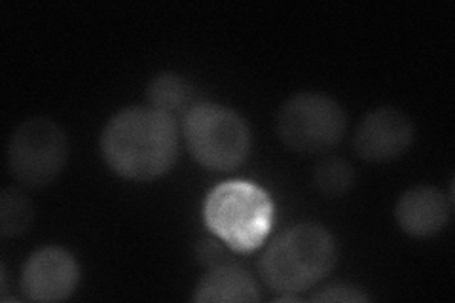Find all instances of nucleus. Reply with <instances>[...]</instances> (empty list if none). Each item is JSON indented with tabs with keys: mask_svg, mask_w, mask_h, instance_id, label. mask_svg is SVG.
Here are the masks:
<instances>
[{
	"mask_svg": "<svg viewBox=\"0 0 455 303\" xmlns=\"http://www.w3.org/2000/svg\"><path fill=\"white\" fill-rule=\"evenodd\" d=\"M101 154L110 171L122 179H160L179 157L177 120L150 107L124 108L103 129Z\"/></svg>",
	"mask_w": 455,
	"mask_h": 303,
	"instance_id": "nucleus-1",
	"label": "nucleus"
},
{
	"mask_svg": "<svg viewBox=\"0 0 455 303\" xmlns=\"http://www.w3.org/2000/svg\"><path fill=\"white\" fill-rule=\"evenodd\" d=\"M336 264V241L321 224H298L277 235L260 259L264 283L279 294H300Z\"/></svg>",
	"mask_w": 455,
	"mask_h": 303,
	"instance_id": "nucleus-2",
	"label": "nucleus"
},
{
	"mask_svg": "<svg viewBox=\"0 0 455 303\" xmlns=\"http://www.w3.org/2000/svg\"><path fill=\"white\" fill-rule=\"evenodd\" d=\"M205 224L228 249L251 252L259 249L274 224V203L252 182H224L205 201Z\"/></svg>",
	"mask_w": 455,
	"mask_h": 303,
	"instance_id": "nucleus-3",
	"label": "nucleus"
},
{
	"mask_svg": "<svg viewBox=\"0 0 455 303\" xmlns=\"http://www.w3.org/2000/svg\"><path fill=\"white\" fill-rule=\"evenodd\" d=\"M182 137L199 165L219 172L243 165L252 144L247 122L217 103H197L182 120Z\"/></svg>",
	"mask_w": 455,
	"mask_h": 303,
	"instance_id": "nucleus-4",
	"label": "nucleus"
},
{
	"mask_svg": "<svg viewBox=\"0 0 455 303\" xmlns=\"http://www.w3.org/2000/svg\"><path fill=\"white\" fill-rule=\"evenodd\" d=\"M277 135L292 152L329 154L346 137L347 116L338 100L323 93H296L277 112Z\"/></svg>",
	"mask_w": 455,
	"mask_h": 303,
	"instance_id": "nucleus-5",
	"label": "nucleus"
},
{
	"mask_svg": "<svg viewBox=\"0 0 455 303\" xmlns=\"http://www.w3.org/2000/svg\"><path fill=\"white\" fill-rule=\"evenodd\" d=\"M67 157V135L50 118L25 120L8 140L10 175L25 187L50 186L63 172Z\"/></svg>",
	"mask_w": 455,
	"mask_h": 303,
	"instance_id": "nucleus-6",
	"label": "nucleus"
},
{
	"mask_svg": "<svg viewBox=\"0 0 455 303\" xmlns=\"http://www.w3.org/2000/svg\"><path fill=\"white\" fill-rule=\"evenodd\" d=\"M414 142V124L403 110H370L355 129L353 150L368 163H389L404 155Z\"/></svg>",
	"mask_w": 455,
	"mask_h": 303,
	"instance_id": "nucleus-7",
	"label": "nucleus"
},
{
	"mask_svg": "<svg viewBox=\"0 0 455 303\" xmlns=\"http://www.w3.org/2000/svg\"><path fill=\"white\" fill-rule=\"evenodd\" d=\"M80 281L78 259L61 247H44L28 256L21 271V292L31 301H63Z\"/></svg>",
	"mask_w": 455,
	"mask_h": 303,
	"instance_id": "nucleus-8",
	"label": "nucleus"
},
{
	"mask_svg": "<svg viewBox=\"0 0 455 303\" xmlns=\"http://www.w3.org/2000/svg\"><path fill=\"white\" fill-rule=\"evenodd\" d=\"M451 197L435 186H414L398 197L395 219L410 237H433L443 232L451 216Z\"/></svg>",
	"mask_w": 455,
	"mask_h": 303,
	"instance_id": "nucleus-9",
	"label": "nucleus"
},
{
	"mask_svg": "<svg viewBox=\"0 0 455 303\" xmlns=\"http://www.w3.org/2000/svg\"><path fill=\"white\" fill-rule=\"evenodd\" d=\"M260 299L259 284L245 269L234 264L212 266L199 279L194 301L199 303H252Z\"/></svg>",
	"mask_w": 455,
	"mask_h": 303,
	"instance_id": "nucleus-10",
	"label": "nucleus"
},
{
	"mask_svg": "<svg viewBox=\"0 0 455 303\" xmlns=\"http://www.w3.org/2000/svg\"><path fill=\"white\" fill-rule=\"evenodd\" d=\"M147 100L150 108L179 122L197 105V93L188 78L177 72H160L148 84Z\"/></svg>",
	"mask_w": 455,
	"mask_h": 303,
	"instance_id": "nucleus-11",
	"label": "nucleus"
},
{
	"mask_svg": "<svg viewBox=\"0 0 455 303\" xmlns=\"http://www.w3.org/2000/svg\"><path fill=\"white\" fill-rule=\"evenodd\" d=\"M353 184L355 169L344 157L326 155L324 160L317 163L315 171H313V186L324 197L336 199L346 195L347 192H351Z\"/></svg>",
	"mask_w": 455,
	"mask_h": 303,
	"instance_id": "nucleus-12",
	"label": "nucleus"
},
{
	"mask_svg": "<svg viewBox=\"0 0 455 303\" xmlns=\"http://www.w3.org/2000/svg\"><path fill=\"white\" fill-rule=\"evenodd\" d=\"M33 222V203L18 187H4L0 194V234L18 237Z\"/></svg>",
	"mask_w": 455,
	"mask_h": 303,
	"instance_id": "nucleus-13",
	"label": "nucleus"
},
{
	"mask_svg": "<svg viewBox=\"0 0 455 303\" xmlns=\"http://www.w3.org/2000/svg\"><path fill=\"white\" fill-rule=\"evenodd\" d=\"M313 301H329V303H357V301H368L370 296L363 291V288L347 284V283H334L324 286L315 296L311 298Z\"/></svg>",
	"mask_w": 455,
	"mask_h": 303,
	"instance_id": "nucleus-14",
	"label": "nucleus"
},
{
	"mask_svg": "<svg viewBox=\"0 0 455 303\" xmlns=\"http://www.w3.org/2000/svg\"><path fill=\"white\" fill-rule=\"evenodd\" d=\"M196 254L199 258V262L207 264V266H219L224 264V247L220 244V239H204L197 243Z\"/></svg>",
	"mask_w": 455,
	"mask_h": 303,
	"instance_id": "nucleus-15",
	"label": "nucleus"
}]
</instances>
